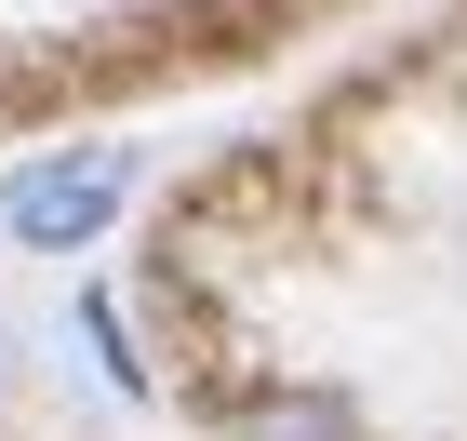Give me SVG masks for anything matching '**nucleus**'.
I'll list each match as a JSON object with an SVG mask.
<instances>
[{
	"label": "nucleus",
	"mask_w": 467,
	"mask_h": 441,
	"mask_svg": "<svg viewBox=\"0 0 467 441\" xmlns=\"http://www.w3.org/2000/svg\"><path fill=\"white\" fill-rule=\"evenodd\" d=\"M120 187H134V161H120V147H80V161H27V174L0 187V227H14L27 255H67V241H94V227L120 215Z\"/></svg>",
	"instance_id": "f257e3e1"
},
{
	"label": "nucleus",
	"mask_w": 467,
	"mask_h": 441,
	"mask_svg": "<svg viewBox=\"0 0 467 441\" xmlns=\"http://www.w3.org/2000/svg\"><path fill=\"white\" fill-rule=\"evenodd\" d=\"M241 441H360V428H348V402H267Z\"/></svg>",
	"instance_id": "f03ea898"
}]
</instances>
